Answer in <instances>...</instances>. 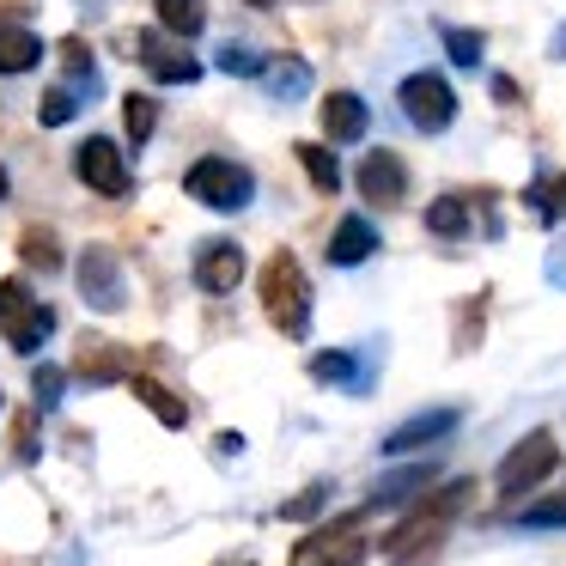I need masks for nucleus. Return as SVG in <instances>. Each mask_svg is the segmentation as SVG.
Instances as JSON below:
<instances>
[{"label": "nucleus", "mask_w": 566, "mask_h": 566, "mask_svg": "<svg viewBox=\"0 0 566 566\" xmlns=\"http://www.w3.org/2000/svg\"><path fill=\"white\" fill-rule=\"evenodd\" d=\"M396 104H402V116L420 128V135H444V128L457 123V92H451V80H444L439 67L408 74L402 86H396Z\"/></svg>", "instance_id": "obj_6"}, {"label": "nucleus", "mask_w": 566, "mask_h": 566, "mask_svg": "<svg viewBox=\"0 0 566 566\" xmlns=\"http://www.w3.org/2000/svg\"><path fill=\"white\" fill-rule=\"evenodd\" d=\"M481 31H469V25H444V55H451L457 67H481Z\"/></svg>", "instance_id": "obj_29"}, {"label": "nucleus", "mask_w": 566, "mask_h": 566, "mask_svg": "<svg viewBox=\"0 0 566 566\" xmlns=\"http://www.w3.org/2000/svg\"><path fill=\"white\" fill-rule=\"evenodd\" d=\"M19 256H25V269L55 274V269H62V238L43 232V226H31V232H19Z\"/></svg>", "instance_id": "obj_24"}, {"label": "nucleus", "mask_w": 566, "mask_h": 566, "mask_svg": "<svg viewBox=\"0 0 566 566\" xmlns=\"http://www.w3.org/2000/svg\"><path fill=\"white\" fill-rule=\"evenodd\" d=\"M463 427V408H420V415H408L402 427L384 432V457H408V451H427V444H439L444 432Z\"/></svg>", "instance_id": "obj_11"}, {"label": "nucleus", "mask_w": 566, "mask_h": 566, "mask_svg": "<svg viewBox=\"0 0 566 566\" xmlns=\"http://www.w3.org/2000/svg\"><path fill=\"white\" fill-rule=\"evenodd\" d=\"M153 13H159V25L171 38H196L208 25V0H153Z\"/></svg>", "instance_id": "obj_23"}, {"label": "nucleus", "mask_w": 566, "mask_h": 566, "mask_svg": "<svg viewBox=\"0 0 566 566\" xmlns=\"http://www.w3.org/2000/svg\"><path fill=\"white\" fill-rule=\"evenodd\" d=\"M469 500H475V481H463V475L444 481V488H427L402 517H396L390 536H384V560L390 566H432Z\"/></svg>", "instance_id": "obj_1"}, {"label": "nucleus", "mask_w": 566, "mask_h": 566, "mask_svg": "<svg viewBox=\"0 0 566 566\" xmlns=\"http://www.w3.org/2000/svg\"><path fill=\"white\" fill-rule=\"evenodd\" d=\"M74 281H80V298H86L98 317H116V311H128V274H123V256H116L111 244L80 250Z\"/></svg>", "instance_id": "obj_7"}, {"label": "nucleus", "mask_w": 566, "mask_h": 566, "mask_svg": "<svg viewBox=\"0 0 566 566\" xmlns=\"http://www.w3.org/2000/svg\"><path fill=\"white\" fill-rule=\"evenodd\" d=\"M184 189L201 201V208H213V213H244L250 201H256V177H250V165L226 159V153H208V159L189 165Z\"/></svg>", "instance_id": "obj_3"}, {"label": "nucleus", "mask_w": 566, "mask_h": 566, "mask_svg": "<svg viewBox=\"0 0 566 566\" xmlns=\"http://www.w3.org/2000/svg\"><path fill=\"white\" fill-rule=\"evenodd\" d=\"M359 560H366V542H359V548H347L342 560H323V566H359Z\"/></svg>", "instance_id": "obj_35"}, {"label": "nucleus", "mask_w": 566, "mask_h": 566, "mask_svg": "<svg viewBox=\"0 0 566 566\" xmlns=\"http://www.w3.org/2000/svg\"><path fill=\"white\" fill-rule=\"evenodd\" d=\"M189 274H196V286L208 298H226L244 286L250 262H244V244L238 238H208V244H196V262H189Z\"/></svg>", "instance_id": "obj_9"}, {"label": "nucleus", "mask_w": 566, "mask_h": 566, "mask_svg": "<svg viewBox=\"0 0 566 566\" xmlns=\"http://www.w3.org/2000/svg\"><path fill=\"white\" fill-rule=\"evenodd\" d=\"M554 189H560V208H566V171H560V177H554Z\"/></svg>", "instance_id": "obj_38"}, {"label": "nucleus", "mask_w": 566, "mask_h": 566, "mask_svg": "<svg viewBox=\"0 0 566 566\" xmlns=\"http://www.w3.org/2000/svg\"><path fill=\"white\" fill-rule=\"evenodd\" d=\"M123 123H128V140H140V147H147L153 128H159V104H153L147 92H128V98H123Z\"/></svg>", "instance_id": "obj_26"}, {"label": "nucleus", "mask_w": 566, "mask_h": 566, "mask_svg": "<svg viewBox=\"0 0 566 566\" xmlns=\"http://www.w3.org/2000/svg\"><path fill=\"white\" fill-rule=\"evenodd\" d=\"M80 116V98L67 86H55V92H43V104H38V123L43 128H62V123H74Z\"/></svg>", "instance_id": "obj_31"}, {"label": "nucleus", "mask_w": 566, "mask_h": 566, "mask_svg": "<svg viewBox=\"0 0 566 566\" xmlns=\"http://www.w3.org/2000/svg\"><path fill=\"white\" fill-rule=\"evenodd\" d=\"M62 86L74 92L80 104H92V98L104 92V80H98V55H92L80 38H62Z\"/></svg>", "instance_id": "obj_18"}, {"label": "nucleus", "mask_w": 566, "mask_h": 566, "mask_svg": "<svg viewBox=\"0 0 566 566\" xmlns=\"http://www.w3.org/2000/svg\"><path fill=\"white\" fill-rule=\"evenodd\" d=\"M329 493H335V488H329V481H311V488H305V493H293V500H286V505H281V517H286V524H305V517H317V512H323V505H329Z\"/></svg>", "instance_id": "obj_30"}, {"label": "nucleus", "mask_w": 566, "mask_h": 566, "mask_svg": "<svg viewBox=\"0 0 566 566\" xmlns=\"http://www.w3.org/2000/svg\"><path fill=\"white\" fill-rule=\"evenodd\" d=\"M140 62H147V74L159 80V86H196L201 80V62L189 50H177L171 31H153V38H140Z\"/></svg>", "instance_id": "obj_12"}, {"label": "nucleus", "mask_w": 566, "mask_h": 566, "mask_svg": "<svg viewBox=\"0 0 566 566\" xmlns=\"http://www.w3.org/2000/svg\"><path fill=\"white\" fill-rule=\"evenodd\" d=\"M554 469H560V444H554L548 427H536L500 457V469H493V493H500V500H524V493H536Z\"/></svg>", "instance_id": "obj_4"}, {"label": "nucleus", "mask_w": 566, "mask_h": 566, "mask_svg": "<svg viewBox=\"0 0 566 566\" xmlns=\"http://www.w3.org/2000/svg\"><path fill=\"white\" fill-rule=\"evenodd\" d=\"M128 390H135L140 402H147V415L159 420V427H171V432H184V427H189V402H184V396H171L159 378H147V371H135V378H128Z\"/></svg>", "instance_id": "obj_19"}, {"label": "nucleus", "mask_w": 566, "mask_h": 566, "mask_svg": "<svg viewBox=\"0 0 566 566\" xmlns=\"http://www.w3.org/2000/svg\"><path fill=\"white\" fill-rule=\"evenodd\" d=\"M31 384H38V408H55V402H62V390H67V371L62 366H38V378H31Z\"/></svg>", "instance_id": "obj_32"}, {"label": "nucleus", "mask_w": 566, "mask_h": 566, "mask_svg": "<svg viewBox=\"0 0 566 566\" xmlns=\"http://www.w3.org/2000/svg\"><path fill=\"white\" fill-rule=\"evenodd\" d=\"M432 481H439V463H408V469H390V475L371 488L366 512H378V505H408L415 493H427Z\"/></svg>", "instance_id": "obj_17"}, {"label": "nucleus", "mask_w": 566, "mask_h": 566, "mask_svg": "<svg viewBox=\"0 0 566 566\" xmlns=\"http://www.w3.org/2000/svg\"><path fill=\"white\" fill-rule=\"evenodd\" d=\"M244 7H274V0H244Z\"/></svg>", "instance_id": "obj_39"}, {"label": "nucleus", "mask_w": 566, "mask_h": 566, "mask_svg": "<svg viewBox=\"0 0 566 566\" xmlns=\"http://www.w3.org/2000/svg\"><path fill=\"white\" fill-rule=\"evenodd\" d=\"M43 62V38L25 25H0V80L13 74H31V67Z\"/></svg>", "instance_id": "obj_20"}, {"label": "nucleus", "mask_w": 566, "mask_h": 566, "mask_svg": "<svg viewBox=\"0 0 566 566\" xmlns=\"http://www.w3.org/2000/svg\"><path fill=\"white\" fill-rule=\"evenodd\" d=\"M13 196V177H7V165H0V201Z\"/></svg>", "instance_id": "obj_36"}, {"label": "nucleus", "mask_w": 566, "mask_h": 566, "mask_svg": "<svg viewBox=\"0 0 566 566\" xmlns=\"http://www.w3.org/2000/svg\"><path fill=\"white\" fill-rule=\"evenodd\" d=\"M378 226L366 220V213H342V226H335L329 232V250H323V256L335 262V269H359V262H371L378 256Z\"/></svg>", "instance_id": "obj_14"}, {"label": "nucleus", "mask_w": 566, "mask_h": 566, "mask_svg": "<svg viewBox=\"0 0 566 566\" xmlns=\"http://www.w3.org/2000/svg\"><path fill=\"white\" fill-rule=\"evenodd\" d=\"M0 335H7L13 354H38V347L55 335V305H43L19 274L0 281Z\"/></svg>", "instance_id": "obj_5"}, {"label": "nucleus", "mask_w": 566, "mask_h": 566, "mask_svg": "<svg viewBox=\"0 0 566 566\" xmlns=\"http://www.w3.org/2000/svg\"><path fill=\"white\" fill-rule=\"evenodd\" d=\"M256 293H262V311H269V323L281 335H293V342L311 335V274L293 250H274V256L262 262Z\"/></svg>", "instance_id": "obj_2"}, {"label": "nucleus", "mask_w": 566, "mask_h": 566, "mask_svg": "<svg viewBox=\"0 0 566 566\" xmlns=\"http://www.w3.org/2000/svg\"><path fill=\"white\" fill-rule=\"evenodd\" d=\"M213 62H220V74H232V80H262V74H269V55L244 50V43H226Z\"/></svg>", "instance_id": "obj_28"}, {"label": "nucleus", "mask_w": 566, "mask_h": 566, "mask_svg": "<svg viewBox=\"0 0 566 566\" xmlns=\"http://www.w3.org/2000/svg\"><path fill=\"white\" fill-rule=\"evenodd\" d=\"M554 55H566V25H560V38H554Z\"/></svg>", "instance_id": "obj_37"}, {"label": "nucleus", "mask_w": 566, "mask_h": 566, "mask_svg": "<svg viewBox=\"0 0 566 566\" xmlns=\"http://www.w3.org/2000/svg\"><path fill=\"white\" fill-rule=\"evenodd\" d=\"M366 128H371V111H366L359 92H329V98H323V135H329L335 147L366 140Z\"/></svg>", "instance_id": "obj_16"}, {"label": "nucleus", "mask_w": 566, "mask_h": 566, "mask_svg": "<svg viewBox=\"0 0 566 566\" xmlns=\"http://www.w3.org/2000/svg\"><path fill=\"white\" fill-rule=\"evenodd\" d=\"M354 189L366 196V208H402L408 201V165L396 153L371 147L366 159L354 165Z\"/></svg>", "instance_id": "obj_10"}, {"label": "nucleus", "mask_w": 566, "mask_h": 566, "mask_svg": "<svg viewBox=\"0 0 566 566\" xmlns=\"http://www.w3.org/2000/svg\"><path fill=\"white\" fill-rule=\"evenodd\" d=\"M542 274H548V286H566V238H554V244H548V262H542Z\"/></svg>", "instance_id": "obj_33"}, {"label": "nucleus", "mask_w": 566, "mask_h": 566, "mask_svg": "<svg viewBox=\"0 0 566 566\" xmlns=\"http://www.w3.org/2000/svg\"><path fill=\"white\" fill-rule=\"evenodd\" d=\"M354 530H359V512H354V517H329V524H317V530H311V536L293 548V566H323V560H342L347 548H359V536H354Z\"/></svg>", "instance_id": "obj_15"}, {"label": "nucleus", "mask_w": 566, "mask_h": 566, "mask_svg": "<svg viewBox=\"0 0 566 566\" xmlns=\"http://www.w3.org/2000/svg\"><path fill=\"white\" fill-rule=\"evenodd\" d=\"M311 80H317V74H311L305 55H281V62H269L262 86H269V98H274V104H298V98L311 92Z\"/></svg>", "instance_id": "obj_21"}, {"label": "nucleus", "mask_w": 566, "mask_h": 566, "mask_svg": "<svg viewBox=\"0 0 566 566\" xmlns=\"http://www.w3.org/2000/svg\"><path fill=\"white\" fill-rule=\"evenodd\" d=\"M427 232L432 238H469V201L463 196H439L427 208Z\"/></svg>", "instance_id": "obj_25"}, {"label": "nucleus", "mask_w": 566, "mask_h": 566, "mask_svg": "<svg viewBox=\"0 0 566 566\" xmlns=\"http://www.w3.org/2000/svg\"><path fill=\"white\" fill-rule=\"evenodd\" d=\"M493 98H500V104H517V86H512V80L500 74V80H493Z\"/></svg>", "instance_id": "obj_34"}, {"label": "nucleus", "mask_w": 566, "mask_h": 566, "mask_svg": "<svg viewBox=\"0 0 566 566\" xmlns=\"http://www.w3.org/2000/svg\"><path fill=\"white\" fill-rule=\"evenodd\" d=\"M311 378L329 384V390L366 396L371 390V354H354V347H323V354H311Z\"/></svg>", "instance_id": "obj_13"}, {"label": "nucleus", "mask_w": 566, "mask_h": 566, "mask_svg": "<svg viewBox=\"0 0 566 566\" xmlns=\"http://www.w3.org/2000/svg\"><path fill=\"white\" fill-rule=\"evenodd\" d=\"M293 153H298V165H305V177L317 184V196H335V189H342V159H335L323 140H298Z\"/></svg>", "instance_id": "obj_22"}, {"label": "nucleus", "mask_w": 566, "mask_h": 566, "mask_svg": "<svg viewBox=\"0 0 566 566\" xmlns=\"http://www.w3.org/2000/svg\"><path fill=\"white\" fill-rule=\"evenodd\" d=\"M74 177L92 189V196L104 201H128V189H135V177H128V159L123 147H116L111 135H86L74 147Z\"/></svg>", "instance_id": "obj_8"}, {"label": "nucleus", "mask_w": 566, "mask_h": 566, "mask_svg": "<svg viewBox=\"0 0 566 566\" xmlns=\"http://www.w3.org/2000/svg\"><path fill=\"white\" fill-rule=\"evenodd\" d=\"M512 524H517V530H566V493H548V500L524 505Z\"/></svg>", "instance_id": "obj_27"}]
</instances>
